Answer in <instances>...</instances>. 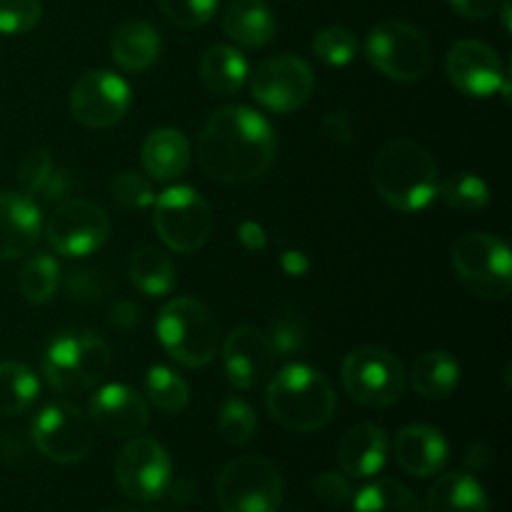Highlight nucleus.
<instances>
[{
    "label": "nucleus",
    "mask_w": 512,
    "mask_h": 512,
    "mask_svg": "<svg viewBox=\"0 0 512 512\" xmlns=\"http://www.w3.org/2000/svg\"><path fill=\"white\" fill-rule=\"evenodd\" d=\"M275 130L258 110L228 105L215 110L198 138V160L205 173L225 185L263 178L275 160Z\"/></svg>",
    "instance_id": "obj_1"
},
{
    "label": "nucleus",
    "mask_w": 512,
    "mask_h": 512,
    "mask_svg": "<svg viewBox=\"0 0 512 512\" xmlns=\"http://www.w3.org/2000/svg\"><path fill=\"white\" fill-rule=\"evenodd\" d=\"M373 183L390 208L420 213L438 198V163L415 140H388L373 163Z\"/></svg>",
    "instance_id": "obj_2"
},
{
    "label": "nucleus",
    "mask_w": 512,
    "mask_h": 512,
    "mask_svg": "<svg viewBox=\"0 0 512 512\" xmlns=\"http://www.w3.org/2000/svg\"><path fill=\"white\" fill-rule=\"evenodd\" d=\"M265 405L280 428L293 433H315L333 420L338 400L323 373L310 365L293 363L268 380Z\"/></svg>",
    "instance_id": "obj_3"
},
{
    "label": "nucleus",
    "mask_w": 512,
    "mask_h": 512,
    "mask_svg": "<svg viewBox=\"0 0 512 512\" xmlns=\"http://www.w3.org/2000/svg\"><path fill=\"white\" fill-rule=\"evenodd\" d=\"M113 353L93 330H68L50 340L43 355V375L53 390L78 395L93 390L108 375Z\"/></svg>",
    "instance_id": "obj_4"
},
{
    "label": "nucleus",
    "mask_w": 512,
    "mask_h": 512,
    "mask_svg": "<svg viewBox=\"0 0 512 512\" xmlns=\"http://www.w3.org/2000/svg\"><path fill=\"white\" fill-rule=\"evenodd\" d=\"M155 330L165 353L185 368H205L218 355V323L198 298L183 295L165 303Z\"/></svg>",
    "instance_id": "obj_5"
},
{
    "label": "nucleus",
    "mask_w": 512,
    "mask_h": 512,
    "mask_svg": "<svg viewBox=\"0 0 512 512\" xmlns=\"http://www.w3.org/2000/svg\"><path fill=\"white\" fill-rule=\"evenodd\" d=\"M455 275L470 295L503 300L512 288V258L503 238L493 233H468L450 248Z\"/></svg>",
    "instance_id": "obj_6"
},
{
    "label": "nucleus",
    "mask_w": 512,
    "mask_h": 512,
    "mask_svg": "<svg viewBox=\"0 0 512 512\" xmlns=\"http://www.w3.org/2000/svg\"><path fill=\"white\" fill-rule=\"evenodd\" d=\"M365 55L378 73L398 83L425 78L433 65L428 38L403 20H383L375 25L365 40Z\"/></svg>",
    "instance_id": "obj_7"
},
{
    "label": "nucleus",
    "mask_w": 512,
    "mask_h": 512,
    "mask_svg": "<svg viewBox=\"0 0 512 512\" xmlns=\"http://www.w3.org/2000/svg\"><path fill=\"white\" fill-rule=\"evenodd\" d=\"M153 225L158 238L180 255L198 253L213 233V210L198 190L175 185L153 203Z\"/></svg>",
    "instance_id": "obj_8"
},
{
    "label": "nucleus",
    "mask_w": 512,
    "mask_h": 512,
    "mask_svg": "<svg viewBox=\"0 0 512 512\" xmlns=\"http://www.w3.org/2000/svg\"><path fill=\"white\" fill-rule=\"evenodd\" d=\"M215 495L223 512H275L283 503V478L270 460L245 455L220 470Z\"/></svg>",
    "instance_id": "obj_9"
},
{
    "label": "nucleus",
    "mask_w": 512,
    "mask_h": 512,
    "mask_svg": "<svg viewBox=\"0 0 512 512\" xmlns=\"http://www.w3.org/2000/svg\"><path fill=\"white\" fill-rule=\"evenodd\" d=\"M343 385L355 403L380 410L403 398L408 375L390 350L365 345L345 358Z\"/></svg>",
    "instance_id": "obj_10"
},
{
    "label": "nucleus",
    "mask_w": 512,
    "mask_h": 512,
    "mask_svg": "<svg viewBox=\"0 0 512 512\" xmlns=\"http://www.w3.org/2000/svg\"><path fill=\"white\" fill-rule=\"evenodd\" d=\"M30 435L43 458L60 465L80 463L93 450L95 425L70 400L48 403L30 425Z\"/></svg>",
    "instance_id": "obj_11"
},
{
    "label": "nucleus",
    "mask_w": 512,
    "mask_h": 512,
    "mask_svg": "<svg viewBox=\"0 0 512 512\" xmlns=\"http://www.w3.org/2000/svg\"><path fill=\"white\" fill-rule=\"evenodd\" d=\"M115 480L130 500L153 503L160 500L173 480L170 455L158 440L130 438V443L115 458Z\"/></svg>",
    "instance_id": "obj_12"
},
{
    "label": "nucleus",
    "mask_w": 512,
    "mask_h": 512,
    "mask_svg": "<svg viewBox=\"0 0 512 512\" xmlns=\"http://www.w3.org/2000/svg\"><path fill=\"white\" fill-rule=\"evenodd\" d=\"M50 248L65 258H85L103 248L110 235V218L100 205L90 200H65L53 210L48 220Z\"/></svg>",
    "instance_id": "obj_13"
},
{
    "label": "nucleus",
    "mask_w": 512,
    "mask_h": 512,
    "mask_svg": "<svg viewBox=\"0 0 512 512\" xmlns=\"http://www.w3.org/2000/svg\"><path fill=\"white\" fill-rule=\"evenodd\" d=\"M250 90L270 113H295L313 95V68L298 55H275L255 68Z\"/></svg>",
    "instance_id": "obj_14"
},
{
    "label": "nucleus",
    "mask_w": 512,
    "mask_h": 512,
    "mask_svg": "<svg viewBox=\"0 0 512 512\" xmlns=\"http://www.w3.org/2000/svg\"><path fill=\"white\" fill-rule=\"evenodd\" d=\"M130 103V85L110 70H90L70 90V113L85 128H113L128 115Z\"/></svg>",
    "instance_id": "obj_15"
},
{
    "label": "nucleus",
    "mask_w": 512,
    "mask_h": 512,
    "mask_svg": "<svg viewBox=\"0 0 512 512\" xmlns=\"http://www.w3.org/2000/svg\"><path fill=\"white\" fill-rule=\"evenodd\" d=\"M445 73H448L450 83L470 98H490L500 90L508 98L510 93L503 60L490 45L480 43V40H458L448 50Z\"/></svg>",
    "instance_id": "obj_16"
},
{
    "label": "nucleus",
    "mask_w": 512,
    "mask_h": 512,
    "mask_svg": "<svg viewBox=\"0 0 512 512\" xmlns=\"http://www.w3.org/2000/svg\"><path fill=\"white\" fill-rule=\"evenodd\" d=\"M275 348L268 335L250 325H240L225 338L223 365L230 383L240 390H253L268 383L275 370Z\"/></svg>",
    "instance_id": "obj_17"
},
{
    "label": "nucleus",
    "mask_w": 512,
    "mask_h": 512,
    "mask_svg": "<svg viewBox=\"0 0 512 512\" xmlns=\"http://www.w3.org/2000/svg\"><path fill=\"white\" fill-rule=\"evenodd\" d=\"M88 418L95 428L110 438H135L148 425V403L135 388L123 383L105 385L93 393Z\"/></svg>",
    "instance_id": "obj_18"
},
{
    "label": "nucleus",
    "mask_w": 512,
    "mask_h": 512,
    "mask_svg": "<svg viewBox=\"0 0 512 512\" xmlns=\"http://www.w3.org/2000/svg\"><path fill=\"white\" fill-rule=\"evenodd\" d=\"M43 218L40 205L25 193H0V260L28 255L38 245Z\"/></svg>",
    "instance_id": "obj_19"
},
{
    "label": "nucleus",
    "mask_w": 512,
    "mask_h": 512,
    "mask_svg": "<svg viewBox=\"0 0 512 512\" xmlns=\"http://www.w3.org/2000/svg\"><path fill=\"white\" fill-rule=\"evenodd\" d=\"M393 455L400 468L415 478H433L448 465L450 450L443 433L430 425H405L393 440Z\"/></svg>",
    "instance_id": "obj_20"
},
{
    "label": "nucleus",
    "mask_w": 512,
    "mask_h": 512,
    "mask_svg": "<svg viewBox=\"0 0 512 512\" xmlns=\"http://www.w3.org/2000/svg\"><path fill=\"white\" fill-rule=\"evenodd\" d=\"M388 435L378 425H355L343 435L338 445V463L345 475L368 480L378 475L388 463Z\"/></svg>",
    "instance_id": "obj_21"
},
{
    "label": "nucleus",
    "mask_w": 512,
    "mask_h": 512,
    "mask_svg": "<svg viewBox=\"0 0 512 512\" xmlns=\"http://www.w3.org/2000/svg\"><path fill=\"white\" fill-rule=\"evenodd\" d=\"M140 163L153 180L168 183L180 178L190 165V143L178 128H160L145 138Z\"/></svg>",
    "instance_id": "obj_22"
},
{
    "label": "nucleus",
    "mask_w": 512,
    "mask_h": 512,
    "mask_svg": "<svg viewBox=\"0 0 512 512\" xmlns=\"http://www.w3.org/2000/svg\"><path fill=\"white\" fill-rule=\"evenodd\" d=\"M423 512H490V500L473 473H448L428 490Z\"/></svg>",
    "instance_id": "obj_23"
},
{
    "label": "nucleus",
    "mask_w": 512,
    "mask_h": 512,
    "mask_svg": "<svg viewBox=\"0 0 512 512\" xmlns=\"http://www.w3.org/2000/svg\"><path fill=\"white\" fill-rule=\"evenodd\" d=\"M110 53L125 73H143L160 55L158 30L145 20H128L113 33Z\"/></svg>",
    "instance_id": "obj_24"
},
{
    "label": "nucleus",
    "mask_w": 512,
    "mask_h": 512,
    "mask_svg": "<svg viewBox=\"0 0 512 512\" xmlns=\"http://www.w3.org/2000/svg\"><path fill=\"white\" fill-rule=\"evenodd\" d=\"M223 28L243 48H263L275 35V15L265 0H233L225 8Z\"/></svg>",
    "instance_id": "obj_25"
},
{
    "label": "nucleus",
    "mask_w": 512,
    "mask_h": 512,
    "mask_svg": "<svg viewBox=\"0 0 512 512\" xmlns=\"http://www.w3.org/2000/svg\"><path fill=\"white\" fill-rule=\"evenodd\" d=\"M18 183L23 193L35 203H55L68 190V178L55 165L53 155L45 148L30 150L18 168Z\"/></svg>",
    "instance_id": "obj_26"
},
{
    "label": "nucleus",
    "mask_w": 512,
    "mask_h": 512,
    "mask_svg": "<svg viewBox=\"0 0 512 512\" xmlns=\"http://www.w3.org/2000/svg\"><path fill=\"white\" fill-rule=\"evenodd\" d=\"M410 380H413V388L418 395L428 400H443L458 388L460 365L445 350H428V353L418 355V360L413 363Z\"/></svg>",
    "instance_id": "obj_27"
},
{
    "label": "nucleus",
    "mask_w": 512,
    "mask_h": 512,
    "mask_svg": "<svg viewBox=\"0 0 512 512\" xmlns=\"http://www.w3.org/2000/svg\"><path fill=\"white\" fill-rule=\"evenodd\" d=\"M200 78L215 95H233L248 80V60L233 45H210L200 58Z\"/></svg>",
    "instance_id": "obj_28"
},
{
    "label": "nucleus",
    "mask_w": 512,
    "mask_h": 512,
    "mask_svg": "<svg viewBox=\"0 0 512 512\" xmlns=\"http://www.w3.org/2000/svg\"><path fill=\"white\" fill-rule=\"evenodd\" d=\"M128 278L135 288L150 298L168 295L175 288V265L163 250L158 248H138L128 260Z\"/></svg>",
    "instance_id": "obj_29"
},
{
    "label": "nucleus",
    "mask_w": 512,
    "mask_h": 512,
    "mask_svg": "<svg viewBox=\"0 0 512 512\" xmlns=\"http://www.w3.org/2000/svg\"><path fill=\"white\" fill-rule=\"evenodd\" d=\"M40 395V383L33 370L23 363L5 360L0 363V415L15 418L28 413Z\"/></svg>",
    "instance_id": "obj_30"
},
{
    "label": "nucleus",
    "mask_w": 512,
    "mask_h": 512,
    "mask_svg": "<svg viewBox=\"0 0 512 512\" xmlns=\"http://www.w3.org/2000/svg\"><path fill=\"white\" fill-rule=\"evenodd\" d=\"M353 512H423V505L400 480L380 478L353 495Z\"/></svg>",
    "instance_id": "obj_31"
},
{
    "label": "nucleus",
    "mask_w": 512,
    "mask_h": 512,
    "mask_svg": "<svg viewBox=\"0 0 512 512\" xmlns=\"http://www.w3.org/2000/svg\"><path fill=\"white\" fill-rule=\"evenodd\" d=\"M145 395L160 413L168 415L183 413L190 403L188 383L168 365H153L145 373Z\"/></svg>",
    "instance_id": "obj_32"
},
{
    "label": "nucleus",
    "mask_w": 512,
    "mask_h": 512,
    "mask_svg": "<svg viewBox=\"0 0 512 512\" xmlns=\"http://www.w3.org/2000/svg\"><path fill=\"white\" fill-rule=\"evenodd\" d=\"M20 295L28 303L43 305L58 293L60 288V265L53 255H33L28 263L23 265L18 278Z\"/></svg>",
    "instance_id": "obj_33"
},
{
    "label": "nucleus",
    "mask_w": 512,
    "mask_h": 512,
    "mask_svg": "<svg viewBox=\"0 0 512 512\" xmlns=\"http://www.w3.org/2000/svg\"><path fill=\"white\" fill-rule=\"evenodd\" d=\"M438 198H443V203L458 213H478L488 205L490 190L480 175L463 170L438 185Z\"/></svg>",
    "instance_id": "obj_34"
},
{
    "label": "nucleus",
    "mask_w": 512,
    "mask_h": 512,
    "mask_svg": "<svg viewBox=\"0 0 512 512\" xmlns=\"http://www.w3.org/2000/svg\"><path fill=\"white\" fill-rule=\"evenodd\" d=\"M255 430H258V418L255 410L250 408L245 400L228 398L218 413V433L223 435L225 443L230 445H245L253 440Z\"/></svg>",
    "instance_id": "obj_35"
},
{
    "label": "nucleus",
    "mask_w": 512,
    "mask_h": 512,
    "mask_svg": "<svg viewBox=\"0 0 512 512\" xmlns=\"http://www.w3.org/2000/svg\"><path fill=\"white\" fill-rule=\"evenodd\" d=\"M313 50L323 63L340 68V65H348L355 60V55H358V40H355V35L350 30L333 25V28H325L315 35Z\"/></svg>",
    "instance_id": "obj_36"
},
{
    "label": "nucleus",
    "mask_w": 512,
    "mask_h": 512,
    "mask_svg": "<svg viewBox=\"0 0 512 512\" xmlns=\"http://www.w3.org/2000/svg\"><path fill=\"white\" fill-rule=\"evenodd\" d=\"M43 18L40 0H0V33L25 35Z\"/></svg>",
    "instance_id": "obj_37"
},
{
    "label": "nucleus",
    "mask_w": 512,
    "mask_h": 512,
    "mask_svg": "<svg viewBox=\"0 0 512 512\" xmlns=\"http://www.w3.org/2000/svg\"><path fill=\"white\" fill-rule=\"evenodd\" d=\"M110 193L118 200L123 208L130 210H145L155 203L158 195L153 193V185L148 178L138 173H120L115 175V180L110 183Z\"/></svg>",
    "instance_id": "obj_38"
},
{
    "label": "nucleus",
    "mask_w": 512,
    "mask_h": 512,
    "mask_svg": "<svg viewBox=\"0 0 512 512\" xmlns=\"http://www.w3.org/2000/svg\"><path fill=\"white\" fill-rule=\"evenodd\" d=\"M158 5L180 28H203L218 10V0H158Z\"/></svg>",
    "instance_id": "obj_39"
},
{
    "label": "nucleus",
    "mask_w": 512,
    "mask_h": 512,
    "mask_svg": "<svg viewBox=\"0 0 512 512\" xmlns=\"http://www.w3.org/2000/svg\"><path fill=\"white\" fill-rule=\"evenodd\" d=\"M313 493L318 495L320 503H325L328 508H345L353 500V488H350V480L345 475L338 473H320L313 480Z\"/></svg>",
    "instance_id": "obj_40"
},
{
    "label": "nucleus",
    "mask_w": 512,
    "mask_h": 512,
    "mask_svg": "<svg viewBox=\"0 0 512 512\" xmlns=\"http://www.w3.org/2000/svg\"><path fill=\"white\" fill-rule=\"evenodd\" d=\"M270 343H273L275 355L295 353V350L303 345V328H300L293 318L278 320L273 328V338H270Z\"/></svg>",
    "instance_id": "obj_41"
},
{
    "label": "nucleus",
    "mask_w": 512,
    "mask_h": 512,
    "mask_svg": "<svg viewBox=\"0 0 512 512\" xmlns=\"http://www.w3.org/2000/svg\"><path fill=\"white\" fill-rule=\"evenodd\" d=\"M448 3L450 8H453L458 15H463V18L483 20V18H490L493 13H498L503 0H448Z\"/></svg>",
    "instance_id": "obj_42"
},
{
    "label": "nucleus",
    "mask_w": 512,
    "mask_h": 512,
    "mask_svg": "<svg viewBox=\"0 0 512 512\" xmlns=\"http://www.w3.org/2000/svg\"><path fill=\"white\" fill-rule=\"evenodd\" d=\"M323 130L328 138L338 140V143H353L355 140V133H353V123H350V118L345 113H330L328 118H325L323 123Z\"/></svg>",
    "instance_id": "obj_43"
},
{
    "label": "nucleus",
    "mask_w": 512,
    "mask_h": 512,
    "mask_svg": "<svg viewBox=\"0 0 512 512\" xmlns=\"http://www.w3.org/2000/svg\"><path fill=\"white\" fill-rule=\"evenodd\" d=\"M238 238H240V243H243L248 250H253V253H258V250H263L265 245H268L265 230L260 228L258 223H253V220H245V223H240Z\"/></svg>",
    "instance_id": "obj_44"
},
{
    "label": "nucleus",
    "mask_w": 512,
    "mask_h": 512,
    "mask_svg": "<svg viewBox=\"0 0 512 512\" xmlns=\"http://www.w3.org/2000/svg\"><path fill=\"white\" fill-rule=\"evenodd\" d=\"M490 463H493V450L485 443L470 445L468 453H465V468H468L470 473H480V470L488 468Z\"/></svg>",
    "instance_id": "obj_45"
},
{
    "label": "nucleus",
    "mask_w": 512,
    "mask_h": 512,
    "mask_svg": "<svg viewBox=\"0 0 512 512\" xmlns=\"http://www.w3.org/2000/svg\"><path fill=\"white\" fill-rule=\"evenodd\" d=\"M110 323L120 330H130L140 323V310L138 305L133 303H118L113 308V315H110Z\"/></svg>",
    "instance_id": "obj_46"
},
{
    "label": "nucleus",
    "mask_w": 512,
    "mask_h": 512,
    "mask_svg": "<svg viewBox=\"0 0 512 512\" xmlns=\"http://www.w3.org/2000/svg\"><path fill=\"white\" fill-rule=\"evenodd\" d=\"M280 265H283V270L288 275H295V278H300V275L308 270V258H305L303 253H298V250H288V253H283V258H280Z\"/></svg>",
    "instance_id": "obj_47"
},
{
    "label": "nucleus",
    "mask_w": 512,
    "mask_h": 512,
    "mask_svg": "<svg viewBox=\"0 0 512 512\" xmlns=\"http://www.w3.org/2000/svg\"><path fill=\"white\" fill-rule=\"evenodd\" d=\"M100 512H140V510L133 508V505H110V508H105Z\"/></svg>",
    "instance_id": "obj_48"
}]
</instances>
